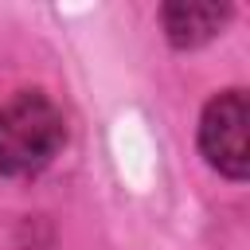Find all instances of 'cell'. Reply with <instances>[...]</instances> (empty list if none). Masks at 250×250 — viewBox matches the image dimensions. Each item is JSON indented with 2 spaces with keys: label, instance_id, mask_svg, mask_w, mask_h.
Instances as JSON below:
<instances>
[{
  "label": "cell",
  "instance_id": "cell-3",
  "mask_svg": "<svg viewBox=\"0 0 250 250\" xmlns=\"http://www.w3.org/2000/svg\"><path fill=\"white\" fill-rule=\"evenodd\" d=\"M223 20H227V8H215V4H168L164 8V31L176 47L207 43Z\"/></svg>",
  "mask_w": 250,
  "mask_h": 250
},
{
  "label": "cell",
  "instance_id": "cell-2",
  "mask_svg": "<svg viewBox=\"0 0 250 250\" xmlns=\"http://www.w3.org/2000/svg\"><path fill=\"white\" fill-rule=\"evenodd\" d=\"M246 121H250V109H246L242 90H227L215 102H207L203 121H199V145H203L207 160L230 180H242L250 168Z\"/></svg>",
  "mask_w": 250,
  "mask_h": 250
},
{
  "label": "cell",
  "instance_id": "cell-1",
  "mask_svg": "<svg viewBox=\"0 0 250 250\" xmlns=\"http://www.w3.org/2000/svg\"><path fill=\"white\" fill-rule=\"evenodd\" d=\"M62 145V113L43 94H16L0 105V172L31 176Z\"/></svg>",
  "mask_w": 250,
  "mask_h": 250
}]
</instances>
